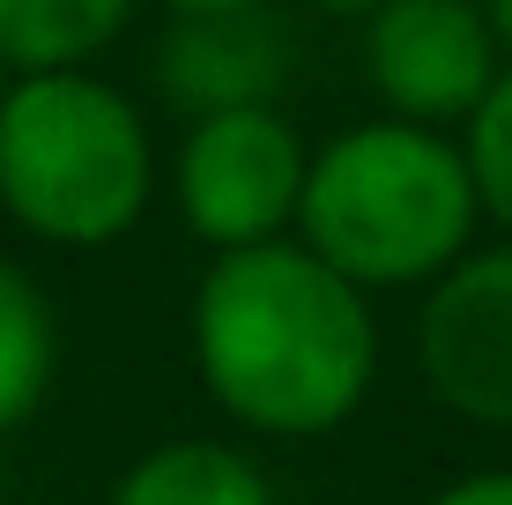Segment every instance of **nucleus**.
<instances>
[{
  "label": "nucleus",
  "mask_w": 512,
  "mask_h": 505,
  "mask_svg": "<svg viewBox=\"0 0 512 505\" xmlns=\"http://www.w3.org/2000/svg\"><path fill=\"white\" fill-rule=\"evenodd\" d=\"M372 290L327 268L305 238H260L208 260L193 283V372L208 402L260 439H327L364 409L379 372Z\"/></svg>",
  "instance_id": "f257e3e1"
},
{
  "label": "nucleus",
  "mask_w": 512,
  "mask_h": 505,
  "mask_svg": "<svg viewBox=\"0 0 512 505\" xmlns=\"http://www.w3.org/2000/svg\"><path fill=\"white\" fill-rule=\"evenodd\" d=\"M475 216L483 201L461 142L394 112L312 149L297 194V238L357 290L438 283L475 246Z\"/></svg>",
  "instance_id": "f03ea898"
},
{
  "label": "nucleus",
  "mask_w": 512,
  "mask_h": 505,
  "mask_svg": "<svg viewBox=\"0 0 512 505\" xmlns=\"http://www.w3.org/2000/svg\"><path fill=\"white\" fill-rule=\"evenodd\" d=\"M156 194L141 104L90 67H30L0 97V208L45 246H112Z\"/></svg>",
  "instance_id": "7ed1b4c3"
},
{
  "label": "nucleus",
  "mask_w": 512,
  "mask_h": 505,
  "mask_svg": "<svg viewBox=\"0 0 512 505\" xmlns=\"http://www.w3.org/2000/svg\"><path fill=\"white\" fill-rule=\"evenodd\" d=\"M312 149L275 104H245V112H208L186 119L179 164H171V194L179 216L201 246L231 253L282 238L297 223V194H305Z\"/></svg>",
  "instance_id": "20e7f679"
},
{
  "label": "nucleus",
  "mask_w": 512,
  "mask_h": 505,
  "mask_svg": "<svg viewBox=\"0 0 512 505\" xmlns=\"http://www.w3.org/2000/svg\"><path fill=\"white\" fill-rule=\"evenodd\" d=\"M505 45L483 0H386L364 15V75L394 119L453 127L498 82Z\"/></svg>",
  "instance_id": "39448f33"
},
{
  "label": "nucleus",
  "mask_w": 512,
  "mask_h": 505,
  "mask_svg": "<svg viewBox=\"0 0 512 505\" xmlns=\"http://www.w3.org/2000/svg\"><path fill=\"white\" fill-rule=\"evenodd\" d=\"M423 387L483 431H512V246H468L416 312Z\"/></svg>",
  "instance_id": "423d86ee"
},
{
  "label": "nucleus",
  "mask_w": 512,
  "mask_h": 505,
  "mask_svg": "<svg viewBox=\"0 0 512 505\" xmlns=\"http://www.w3.org/2000/svg\"><path fill=\"white\" fill-rule=\"evenodd\" d=\"M282 82H290V38L268 15V0L171 15L164 45H156V90L179 119L275 104Z\"/></svg>",
  "instance_id": "0eeeda50"
},
{
  "label": "nucleus",
  "mask_w": 512,
  "mask_h": 505,
  "mask_svg": "<svg viewBox=\"0 0 512 505\" xmlns=\"http://www.w3.org/2000/svg\"><path fill=\"white\" fill-rule=\"evenodd\" d=\"M104 505H275V483L253 454L223 439H171L149 446Z\"/></svg>",
  "instance_id": "6e6552de"
},
{
  "label": "nucleus",
  "mask_w": 512,
  "mask_h": 505,
  "mask_svg": "<svg viewBox=\"0 0 512 505\" xmlns=\"http://www.w3.org/2000/svg\"><path fill=\"white\" fill-rule=\"evenodd\" d=\"M134 0H0V60L30 67H82L127 30Z\"/></svg>",
  "instance_id": "1a4fd4ad"
},
{
  "label": "nucleus",
  "mask_w": 512,
  "mask_h": 505,
  "mask_svg": "<svg viewBox=\"0 0 512 505\" xmlns=\"http://www.w3.org/2000/svg\"><path fill=\"white\" fill-rule=\"evenodd\" d=\"M60 335H52V305L15 260H0V439L45 402Z\"/></svg>",
  "instance_id": "9d476101"
},
{
  "label": "nucleus",
  "mask_w": 512,
  "mask_h": 505,
  "mask_svg": "<svg viewBox=\"0 0 512 505\" xmlns=\"http://www.w3.org/2000/svg\"><path fill=\"white\" fill-rule=\"evenodd\" d=\"M461 156H468L483 216L512 238V60L498 67V82L483 90V104L461 119Z\"/></svg>",
  "instance_id": "9b49d317"
},
{
  "label": "nucleus",
  "mask_w": 512,
  "mask_h": 505,
  "mask_svg": "<svg viewBox=\"0 0 512 505\" xmlns=\"http://www.w3.org/2000/svg\"><path fill=\"white\" fill-rule=\"evenodd\" d=\"M431 505H512V468H475V476H453Z\"/></svg>",
  "instance_id": "f8f14e48"
},
{
  "label": "nucleus",
  "mask_w": 512,
  "mask_h": 505,
  "mask_svg": "<svg viewBox=\"0 0 512 505\" xmlns=\"http://www.w3.org/2000/svg\"><path fill=\"white\" fill-rule=\"evenodd\" d=\"M483 15H490V30H498V45H505V60H512V0H483Z\"/></svg>",
  "instance_id": "ddd939ff"
},
{
  "label": "nucleus",
  "mask_w": 512,
  "mask_h": 505,
  "mask_svg": "<svg viewBox=\"0 0 512 505\" xmlns=\"http://www.w3.org/2000/svg\"><path fill=\"white\" fill-rule=\"evenodd\" d=\"M312 8H327V15H372V8H386V0H312Z\"/></svg>",
  "instance_id": "4468645a"
},
{
  "label": "nucleus",
  "mask_w": 512,
  "mask_h": 505,
  "mask_svg": "<svg viewBox=\"0 0 512 505\" xmlns=\"http://www.w3.org/2000/svg\"><path fill=\"white\" fill-rule=\"evenodd\" d=\"M171 15H201V8H245V0H164Z\"/></svg>",
  "instance_id": "2eb2a0df"
},
{
  "label": "nucleus",
  "mask_w": 512,
  "mask_h": 505,
  "mask_svg": "<svg viewBox=\"0 0 512 505\" xmlns=\"http://www.w3.org/2000/svg\"><path fill=\"white\" fill-rule=\"evenodd\" d=\"M8 82H15V67H8V60H0V97H8Z\"/></svg>",
  "instance_id": "dca6fc26"
}]
</instances>
